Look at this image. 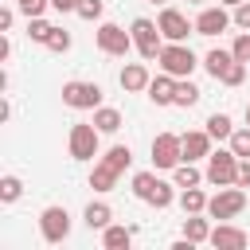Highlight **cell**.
I'll use <instances>...</instances> for the list:
<instances>
[{
  "instance_id": "cell-28",
  "label": "cell",
  "mask_w": 250,
  "mask_h": 250,
  "mask_svg": "<svg viewBox=\"0 0 250 250\" xmlns=\"http://www.w3.org/2000/svg\"><path fill=\"white\" fill-rule=\"evenodd\" d=\"M23 195V180L20 176H0V203H16Z\"/></svg>"
},
{
  "instance_id": "cell-1",
  "label": "cell",
  "mask_w": 250,
  "mask_h": 250,
  "mask_svg": "<svg viewBox=\"0 0 250 250\" xmlns=\"http://www.w3.org/2000/svg\"><path fill=\"white\" fill-rule=\"evenodd\" d=\"M160 70L164 74H172V78H191V70L199 66V59H195V51L191 47H184V43H164V51H160Z\"/></svg>"
},
{
  "instance_id": "cell-23",
  "label": "cell",
  "mask_w": 250,
  "mask_h": 250,
  "mask_svg": "<svg viewBox=\"0 0 250 250\" xmlns=\"http://www.w3.org/2000/svg\"><path fill=\"white\" fill-rule=\"evenodd\" d=\"M94 125H98V133H117V129H121V109L98 105V109H94Z\"/></svg>"
},
{
  "instance_id": "cell-5",
  "label": "cell",
  "mask_w": 250,
  "mask_h": 250,
  "mask_svg": "<svg viewBox=\"0 0 250 250\" xmlns=\"http://www.w3.org/2000/svg\"><path fill=\"white\" fill-rule=\"evenodd\" d=\"M62 105H70V109H98L102 105V86L70 78V82H62Z\"/></svg>"
},
{
  "instance_id": "cell-38",
  "label": "cell",
  "mask_w": 250,
  "mask_h": 250,
  "mask_svg": "<svg viewBox=\"0 0 250 250\" xmlns=\"http://www.w3.org/2000/svg\"><path fill=\"white\" fill-rule=\"evenodd\" d=\"M238 188H250V156L246 160H238V180H234Z\"/></svg>"
},
{
  "instance_id": "cell-12",
  "label": "cell",
  "mask_w": 250,
  "mask_h": 250,
  "mask_svg": "<svg viewBox=\"0 0 250 250\" xmlns=\"http://www.w3.org/2000/svg\"><path fill=\"white\" fill-rule=\"evenodd\" d=\"M211 246H219V250H246V230H238V227H227V223H219V227H211V238H207Z\"/></svg>"
},
{
  "instance_id": "cell-30",
  "label": "cell",
  "mask_w": 250,
  "mask_h": 250,
  "mask_svg": "<svg viewBox=\"0 0 250 250\" xmlns=\"http://www.w3.org/2000/svg\"><path fill=\"white\" fill-rule=\"evenodd\" d=\"M43 47H47V51H55V55L70 51V31H66V27H55V31H51V39H47Z\"/></svg>"
},
{
  "instance_id": "cell-40",
  "label": "cell",
  "mask_w": 250,
  "mask_h": 250,
  "mask_svg": "<svg viewBox=\"0 0 250 250\" xmlns=\"http://www.w3.org/2000/svg\"><path fill=\"white\" fill-rule=\"evenodd\" d=\"M51 8H55V12H74L78 0H51Z\"/></svg>"
},
{
  "instance_id": "cell-31",
  "label": "cell",
  "mask_w": 250,
  "mask_h": 250,
  "mask_svg": "<svg viewBox=\"0 0 250 250\" xmlns=\"http://www.w3.org/2000/svg\"><path fill=\"white\" fill-rule=\"evenodd\" d=\"M230 148H234V156H242V160L250 156V125H246V129H234V133H230Z\"/></svg>"
},
{
  "instance_id": "cell-32",
  "label": "cell",
  "mask_w": 250,
  "mask_h": 250,
  "mask_svg": "<svg viewBox=\"0 0 250 250\" xmlns=\"http://www.w3.org/2000/svg\"><path fill=\"white\" fill-rule=\"evenodd\" d=\"M172 199H176V191H172V184H164V180H160V188L152 191V199H148V203L164 211V207H172Z\"/></svg>"
},
{
  "instance_id": "cell-22",
  "label": "cell",
  "mask_w": 250,
  "mask_h": 250,
  "mask_svg": "<svg viewBox=\"0 0 250 250\" xmlns=\"http://www.w3.org/2000/svg\"><path fill=\"white\" fill-rule=\"evenodd\" d=\"M184 238L207 242V238H211V219H203V215H184Z\"/></svg>"
},
{
  "instance_id": "cell-25",
  "label": "cell",
  "mask_w": 250,
  "mask_h": 250,
  "mask_svg": "<svg viewBox=\"0 0 250 250\" xmlns=\"http://www.w3.org/2000/svg\"><path fill=\"white\" fill-rule=\"evenodd\" d=\"M156 188H160V176H156V172H137V176H133V195H137V199L148 203Z\"/></svg>"
},
{
  "instance_id": "cell-13",
  "label": "cell",
  "mask_w": 250,
  "mask_h": 250,
  "mask_svg": "<svg viewBox=\"0 0 250 250\" xmlns=\"http://www.w3.org/2000/svg\"><path fill=\"white\" fill-rule=\"evenodd\" d=\"M121 90L125 94H141V90H148V82H152V74H148V66L145 62H129V66H121Z\"/></svg>"
},
{
  "instance_id": "cell-27",
  "label": "cell",
  "mask_w": 250,
  "mask_h": 250,
  "mask_svg": "<svg viewBox=\"0 0 250 250\" xmlns=\"http://www.w3.org/2000/svg\"><path fill=\"white\" fill-rule=\"evenodd\" d=\"M109 168H117V172H125L129 164H133V152H129V145H113V148H105V156H102Z\"/></svg>"
},
{
  "instance_id": "cell-42",
  "label": "cell",
  "mask_w": 250,
  "mask_h": 250,
  "mask_svg": "<svg viewBox=\"0 0 250 250\" xmlns=\"http://www.w3.org/2000/svg\"><path fill=\"white\" fill-rule=\"evenodd\" d=\"M246 125H250V102H246Z\"/></svg>"
},
{
  "instance_id": "cell-4",
  "label": "cell",
  "mask_w": 250,
  "mask_h": 250,
  "mask_svg": "<svg viewBox=\"0 0 250 250\" xmlns=\"http://www.w3.org/2000/svg\"><path fill=\"white\" fill-rule=\"evenodd\" d=\"M129 31H133V47L141 51V59H160V51H164V35H160V23H152V20H133L129 23Z\"/></svg>"
},
{
  "instance_id": "cell-19",
  "label": "cell",
  "mask_w": 250,
  "mask_h": 250,
  "mask_svg": "<svg viewBox=\"0 0 250 250\" xmlns=\"http://www.w3.org/2000/svg\"><path fill=\"white\" fill-rule=\"evenodd\" d=\"M82 223H86L90 230H105V227L113 223V211H109V203H86V211H82Z\"/></svg>"
},
{
  "instance_id": "cell-34",
  "label": "cell",
  "mask_w": 250,
  "mask_h": 250,
  "mask_svg": "<svg viewBox=\"0 0 250 250\" xmlns=\"http://www.w3.org/2000/svg\"><path fill=\"white\" fill-rule=\"evenodd\" d=\"M230 55H234L238 62H246V66H250V31H242V35L234 39V47H230Z\"/></svg>"
},
{
  "instance_id": "cell-15",
  "label": "cell",
  "mask_w": 250,
  "mask_h": 250,
  "mask_svg": "<svg viewBox=\"0 0 250 250\" xmlns=\"http://www.w3.org/2000/svg\"><path fill=\"white\" fill-rule=\"evenodd\" d=\"M203 156H211V133L207 129L184 133V160H203Z\"/></svg>"
},
{
  "instance_id": "cell-9",
  "label": "cell",
  "mask_w": 250,
  "mask_h": 250,
  "mask_svg": "<svg viewBox=\"0 0 250 250\" xmlns=\"http://www.w3.org/2000/svg\"><path fill=\"white\" fill-rule=\"evenodd\" d=\"M184 160V137L176 133H156L152 137V164L156 168H176Z\"/></svg>"
},
{
  "instance_id": "cell-10",
  "label": "cell",
  "mask_w": 250,
  "mask_h": 250,
  "mask_svg": "<svg viewBox=\"0 0 250 250\" xmlns=\"http://www.w3.org/2000/svg\"><path fill=\"white\" fill-rule=\"evenodd\" d=\"M156 23H160V35H164L168 43H184L188 35H195V20H188L180 8H164Z\"/></svg>"
},
{
  "instance_id": "cell-36",
  "label": "cell",
  "mask_w": 250,
  "mask_h": 250,
  "mask_svg": "<svg viewBox=\"0 0 250 250\" xmlns=\"http://www.w3.org/2000/svg\"><path fill=\"white\" fill-rule=\"evenodd\" d=\"M234 27H242V31H250V0H242V4H234Z\"/></svg>"
},
{
  "instance_id": "cell-6",
  "label": "cell",
  "mask_w": 250,
  "mask_h": 250,
  "mask_svg": "<svg viewBox=\"0 0 250 250\" xmlns=\"http://www.w3.org/2000/svg\"><path fill=\"white\" fill-rule=\"evenodd\" d=\"M94 39H98V51H102V55H113V59H125V55L133 51V31H125V27H117V23H102V27L94 31Z\"/></svg>"
},
{
  "instance_id": "cell-17",
  "label": "cell",
  "mask_w": 250,
  "mask_h": 250,
  "mask_svg": "<svg viewBox=\"0 0 250 250\" xmlns=\"http://www.w3.org/2000/svg\"><path fill=\"white\" fill-rule=\"evenodd\" d=\"M207 199H211V195H203L199 184H195V188H184V191H180V211H184V215H207Z\"/></svg>"
},
{
  "instance_id": "cell-43",
  "label": "cell",
  "mask_w": 250,
  "mask_h": 250,
  "mask_svg": "<svg viewBox=\"0 0 250 250\" xmlns=\"http://www.w3.org/2000/svg\"><path fill=\"white\" fill-rule=\"evenodd\" d=\"M148 4H164V0H148Z\"/></svg>"
},
{
  "instance_id": "cell-29",
  "label": "cell",
  "mask_w": 250,
  "mask_h": 250,
  "mask_svg": "<svg viewBox=\"0 0 250 250\" xmlns=\"http://www.w3.org/2000/svg\"><path fill=\"white\" fill-rule=\"evenodd\" d=\"M51 31H55V23H47L43 16H31V20H27V35H31L35 43H47V39H51Z\"/></svg>"
},
{
  "instance_id": "cell-26",
  "label": "cell",
  "mask_w": 250,
  "mask_h": 250,
  "mask_svg": "<svg viewBox=\"0 0 250 250\" xmlns=\"http://www.w3.org/2000/svg\"><path fill=\"white\" fill-rule=\"evenodd\" d=\"M207 133H211V141H230L234 125H230L227 113H211V117H207Z\"/></svg>"
},
{
  "instance_id": "cell-37",
  "label": "cell",
  "mask_w": 250,
  "mask_h": 250,
  "mask_svg": "<svg viewBox=\"0 0 250 250\" xmlns=\"http://www.w3.org/2000/svg\"><path fill=\"white\" fill-rule=\"evenodd\" d=\"M16 4H20V12L31 20V16H43V8H47L51 0H16Z\"/></svg>"
},
{
  "instance_id": "cell-18",
  "label": "cell",
  "mask_w": 250,
  "mask_h": 250,
  "mask_svg": "<svg viewBox=\"0 0 250 250\" xmlns=\"http://www.w3.org/2000/svg\"><path fill=\"white\" fill-rule=\"evenodd\" d=\"M117 176H121L117 168H109L105 160H98L94 172H90V188H94V191H113V188H117Z\"/></svg>"
},
{
  "instance_id": "cell-2",
  "label": "cell",
  "mask_w": 250,
  "mask_h": 250,
  "mask_svg": "<svg viewBox=\"0 0 250 250\" xmlns=\"http://www.w3.org/2000/svg\"><path fill=\"white\" fill-rule=\"evenodd\" d=\"M246 211V188H238V184H230V188H219L211 199H207V215L211 219H234V215H242Z\"/></svg>"
},
{
  "instance_id": "cell-16",
  "label": "cell",
  "mask_w": 250,
  "mask_h": 250,
  "mask_svg": "<svg viewBox=\"0 0 250 250\" xmlns=\"http://www.w3.org/2000/svg\"><path fill=\"white\" fill-rule=\"evenodd\" d=\"M230 62H234V55H230V51H223V47H215V51H207V55H203V66H207V74H211L215 82H223V74L230 70Z\"/></svg>"
},
{
  "instance_id": "cell-39",
  "label": "cell",
  "mask_w": 250,
  "mask_h": 250,
  "mask_svg": "<svg viewBox=\"0 0 250 250\" xmlns=\"http://www.w3.org/2000/svg\"><path fill=\"white\" fill-rule=\"evenodd\" d=\"M12 20H16V12H12V8H0V31H8Z\"/></svg>"
},
{
  "instance_id": "cell-21",
  "label": "cell",
  "mask_w": 250,
  "mask_h": 250,
  "mask_svg": "<svg viewBox=\"0 0 250 250\" xmlns=\"http://www.w3.org/2000/svg\"><path fill=\"white\" fill-rule=\"evenodd\" d=\"M129 242H133V230H129V227L109 223V227L102 230V246H105V250H129Z\"/></svg>"
},
{
  "instance_id": "cell-41",
  "label": "cell",
  "mask_w": 250,
  "mask_h": 250,
  "mask_svg": "<svg viewBox=\"0 0 250 250\" xmlns=\"http://www.w3.org/2000/svg\"><path fill=\"white\" fill-rule=\"evenodd\" d=\"M219 4H230V8H234V4H242V0H219Z\"/></svg>"
},
{
  "instance_id": "cell-20",
  "label": "cell",
  "mask_w": 250,
  "mask_h": 250,
  "mask_svg": "<svg viewBox=\"0 0 250 250\" xmlns=\"http://www.w3.org/2000/svg\"><path fill=\"white\" fill-rule=\"evenodd\" d=\"M172 180H176V188H195V184H203L207 176L195 168V160H180V164L172 168Z\"/></svg>"
},
{
  "instance_id": "cell-11",
  "label": "cell",
  "mask_w": 250,
  "mask_h": 250,
  "mask_svg": "<svg viewBox=\"0 0 250 250\" xmlns=\"http://www.w3.org/2000/svg\"><path fill=\"white\" fill-rule=\"evenodd\" d=\"M230 23H234V20L223 12V4H219V8H203V12L195 16V35H207V39H211V35L227 31Z\"/></svg>"
},
{
  "instance_id": "cell-35",
  "label": "cell",
  "mask_w": 250,
  "mask_h": 250,
  "mask_svg": "<svg viewBox=\"0 0 250 250\" xmlns=\"http://www.w3.org/2000/svg\"><path fill=\"white\" fill-rule=\"evenodd\" d=\"M82 20H102V0H78V8H74Z\"/></svg>"
},
{
  "instance_id": "cell-24",
  "label": "cell",
  "mask_w": 250,
  "mask_h": 250,
  "mask_svg": "<svg viewBox=\"0 0 250 250\" xmlns=\"http://www.w3.org/2000/svg\"><path fill=\"white\" fill-rule=\"evenodd\" d=\"M199 102V86L191 82V78H176V102L172 105H180V109H191Z\"/></svg>"
},
{
  "instance_id": "cell-33",
  "label": "cell",
  "mask_w": 250,
  "mask_h": 250,
  "mask_svg": "<svg viewBox=\"0 0 250 250\" xmlns=\"http://www.w3.org/2000/svg\"><path fill=\"white\" fill-rule=\"evenodd\" d=\"M242 82H246V62H238V59H234V62H230V70L223 74V86H242Z\"/></svg>"
},
{
  "instance_id": "cell-3",
  "label": "cell",
  "mask_w": 250,
  "mask_h": 250,
  "mask_svg": "<svg viewBox=\"0 0 250 250\" xmlns=\"http://www.w3.org/2000/svg\"><path fill=\"white\" fill-rule=\"evenodd\" d=\"M238 160L242 156H234V148H219V152H211L207 156V184H215V188H230L234 180H238Z\"/></svg>"
},
{
  "instance_id": "cell-8",
  "label": "cell",
  "mask_w": 250,
  "mask_h": 250,
  "mask_svg": "<svg viewBox=\"0 0 250 250\" xmlns=\"http://www.w3.org/2000/svg\"><path fill=\"white\" fill-rule=\"evenodd\" d=\"M39 234H43V242H51V246L66 242V234H70V215H66V207H43V211H39Z\"/></svg>"
},
{
  "instance_id": "cell-7",
  "label": "cell",
  "mask_w": 250,
  "mask_h": 250,
  "mask_svg": "<svg viewBox=\"0 0 250 250\" xmlns=\"http://www.w3.org/2000/svg\"><path fill=\"white\" fill-rule=\"evenodd\" d=\"M98 125L90 121H78V125H70V137H66V148H70V156L74 160H94L98 156Z\"/></svg>"
},
{
  "instance_id": "cell-14",
  "label": "cell",
  "mask_w": 250,
  "mask_h": 250,
  "mask_svg": "<svg viewBox=\"0 0 250 250\" xmlns=\"http://www.w3.org/2000/svg\"><path fill=\"white\" fill-rule=\"evenodd\" d=\"M145 94H148L152 105H172V102H176V78H172V74H156Z\"/></svg>"
},
{
  "instance_id": "cell-44",
  "label": "cell",
  "mask_w": 250,
  "mask_h": 250,
  "mask_svg": "<svg viewBox=\"0 0 250 250\" xmlns=\"http://www.w3.org/2000/svg\"><path fill=\"white\" fill-rule=\"evenodd\" d=\"M191 4H203V0H191Z\"/></svg>"
}]
</instances>
